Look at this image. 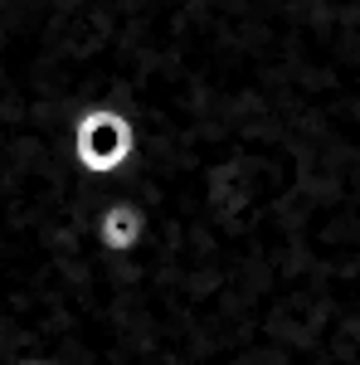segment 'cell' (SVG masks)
Here are the masks:
<instances>
[{"label":"cell","mask_w":360,"mask_h":365,"mask_svg":"<svg viewBox=\"0 0 360 365\" xmlns=\"http://www.w3.org/2000/svg\"><path fill=\"white\" fill-rule=\"evenodd\" d=\"M127 151H132V122L117 117L112 108H98V113H88L78 122V156H83V166L112 170L127 161Z\"/></svg>","instance_id":"6da1fadb"},{"label":"cell","mask_w":360,"mask_h":365,"mask_svg":"<svg viewBox=\"0 0 360 365\" xmlns=\"http://www.w3.org/2000/svg\"><path fill=\"white\" fill-rule=\"evenodd\" d=\"M141 229H146V220H141L137 205H108L103 220H98V239H103L112 253H127L141 239Z\"/></svg>","instance_id":"7a4b0ae2"}]
</instances>
